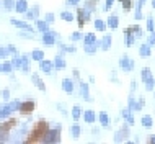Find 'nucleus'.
<instances>
[{"mask_svg":"<svg viewBox=\"0 0 155 144\" xmlns=\"http://www.w3.org/2000/svg\"><path fill=\"white\" fill-rule=\"evenodd\" d=\"M35 101H25V103L21 105V108H20V111L23 113V115H30V113L35 110Z\"/></svg>","mask_w":155,"mask_h":144,"instance_id":"nucleus-2","label":"nucleus"},{"mask_svg":"<svg viewBox=\"0 0 155 144\" xmlns=\"http://www.w3.org/2000/svg\"><path fill=\"white\" fill-rule=\"evenodd\" d=\"M124 2V8L126 10H129V8H131V3H129V0H123Z\"/></svg>","mask_w":155,"mask_h":144,"instance_id":"nucleus-4","label":"nucleus"},{"mask_svg":"<svg viewBox=\"0 0 155 144\" xmlns=\"http://www.w3.org/2000/svg\"><path fill=\"white\" fill-rule=\"evenodd\" d=\"M15 125H16V120H10V121L3 123V125L0 126V131H3V133H5V131H8V129H12V128H13Z\"/></svg>","mask_w":155,"mask_h":144,"instance_id":"nucleus-3","label":"nucleus"},{"mask_svg":"<svg viewBox=\"0 0 155 144\" xmlns=\"http://www.w3.org/2000/svg\"><path fill=\"white\" fill-rule=\"evenodd\" d=\"M48 133H49V125L48 123L46 121H38V123H35L33 129L30 131V134H28L26 142L28 144H36V142L44 141L46 136H48Z\"/></svg>","mask_w":155,"mask_h":144,"instance_id":"nucleus-1","label":"nucleus"}]
</instances>
